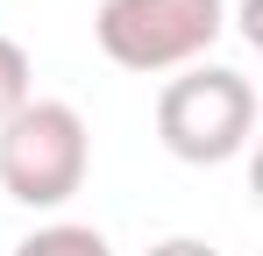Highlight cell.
I'll list each match as a JSON object with an SVG mask.
<instances>
[{
  "label": "cell",
  "mask_w": 263,
  "mask_h": 256,
  "mask_svg": "<svg viewBox=\"0 0 263 256\" xmlns=\"http://www.w3.org/2000/svg\"><path fill=\"white\" fill-rule=\"evenodd\" d=\"M86 164H92V135L71 100H29L22 114L0 121V192L14 207L36 213L64 207L86 185Z\"/></svg>",
  "instance_id": "6da1fadb"
},
{
  "label": "cell",
  "mask_w": 263,
  "mask_h": 256,
  "mask_svg": "<svg viewBox=\"0 0 263 256\" xmlns=\"http://www.w3.org/2000/svg\"><path fill=\"white\" fill-rule=\"evenodd\" d=\"M157 135L178 164H228L256 135V85L235 64H185L157 93Z\"/></svg>",
  "instance_id": "7a4b0ae2"
},
{
  "label": "cell",
  "mask_w": 263,
  "mask_h": 256,
  "mask_svg": "<svg viewBox=\"0 0 263 256\" xmlns=\"http://www.w3.org/2000/svg\"><path fill=\"white\" fill-rule=\"evenodd\" d=\"M228 29V0H100L92 36L121 71H185Z\"/></svg>",
  "instance_id": "3957f363"
},
{
  "label": "cell",
  "mask_w": 263,
  "mask_h": 256,
  "mask_svg": "<svg viewBox=\"0 0 263 256\" xmlns=\"http://www.w3.org/2000/svg\"><path fill=\"white\" fill-rule=\"evenodd\" d=\"M14 256H114V249H107V235L86 228V221H50L36 235H22Z\"/></svg>",
  "instance_id": "277c9868"
},
{
  "label": "cell",
  "mask_w": 263,
  "mask_h": 256,
  "mask_svg": "<svg viewBox=\"0 0 263 256\" xmlns=\"http://www.w3.org/2000/svg\"><path fill=\"white\" fill-rule=\"evenodd\" d=\"M29 100H36V64H29V50L14 36H0V121L22 114Z\"/></svg>",
  "instance_id": "5b68a950"
},
{
  "label": "cell",
  "mask_w": 263,
  "mask_h": 256,
  "mask_svg": "<svg viewBox=\"0 0 263 256\" xmlns=\"http://www.w3.org/2000/svg\"><path fill=\"white\" fill-rule=\"evenodd\" d=\"M149 256H220L214 242H199V235H171V242H157Z\"/></svg>",
  "instance_id": "8992f818"
}]
</instances>
